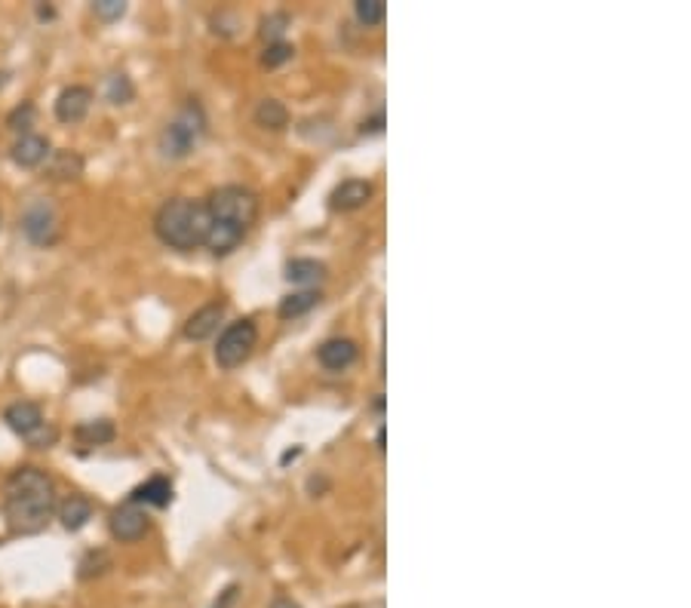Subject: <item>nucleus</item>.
Returning <instances> with one entry per match:
<instances>
[{"mask_svg":"<svg viewBox=\"0 0 691 608\" xmlns=\"http://www.w3.org/2000/svg\"><path fill=\"white\" fill-rule=\"evenodd\" d=\"M255 123L261 126V130H270V132H280L289 126V111L286 104H283L280 99H265L259 102V108H255Z\"/></svg>","mask_w":691,"mask_h":608,"instance_id":"20","label":"nucleus"},{"mask_svg":"<svg viewBox=\"0 0 691 608\" xmlns=\"http://www.w3.org/2000/svg\"><path fill=\"white\" fill-rule=\"evenodd\" d=\"M354 13H357L359 25H366V28H375V25H381V22L387 19L385 0H357Z\"/></svg>","mask_w":691,"mask_h":608,"instance_id":"22","label":"nucleus"},{"mask_svg":"<svg viewBox=\"0 0 691 608\" xmlns=\"http://www.w3.org/2000/svg\"><path fill=\"white\" fill-rule=\"evenodd\" d=\"M234 596H237V587H228L224 590V599L222 603H215V608H228V603H234Z\"/></svg>","mask_w":691,"mask_h":608,"instance_id":"30","label":"nucleus"},{"mask_svg":"<svg viewBox=\"0 0 691 608\" xmlns=\"http://www.w3.org/2000/svg\"><path fill=\"white\" fill-rule=\"evenodd\" d=\"M93 104V89L89 86H65L56 99V117L62 123H80L89 114Z\"/></svg>","mask_w":691,"mask_h":608,"instance_id":"10","label":"nucleus"},{"mask_svg":"<svg viewBox=\"0 0 691 608\" xmlns=\"http://www.w3.org/2000/svg\"><path fill=\"white\" fill-rule=\"evenodd\" d=\"M22 231H25V237L37 246L56 243L59 224H56V213H52L50 203H34V206H28V213L22 215Z\"/></svg>","mask_w":691,"mask_h":608,"instance_id":"8","label":"nucleus"},{"mask_svg":"<svg viewBox=\"0 0 691 608\" xmlns=\"http://www.w3.org/2000/svg\"><path fill=\"white\" fill-rule=\"evenodd\" d=\"M56 483L41 467H19L4 483V520L13 535H37L56 513Z\"/></svg>","mask_w":691,"mask_h":608,"instance_id":"1","label":"nucleus"},{"mask_svg":"<svg viewBox=\"0 0 691 608\" xmlns=\"http://www.w3.org/2000/svg\"><path fill=\"white\" fill-rule=\"evenodd\" d=\"M255 344H259V326H255V320L231 322L219 335V344H215V363H219L222 369H237V366H243L246 359L252 357Z\"/></svg>","mask_w":691,"mask_h":608,"instance_id":"6","label":"nucleus"},{"mask_svg":"<svg viewBox=\"0 0 691 608\" xmlns=\"http://www.w3.org/2000/svg\"><path fill=\"white\" fill-rule=\"evenodd\" d=\"M132 95H135V89L126 74H111V77L105 80V99L111 104H130Z\"/></svg>","mask_w":691,"mask_h":608,"instance_id":"21","label":"nucleus"},{"mask_svg":"<svg viewBox=\"0 0 691 608\" xmlns=\"http://www.w3.org/2000/svg\"><path fill=\"white\" fill-rule=\"evenodd\" d=\"M111 566V559H108V553L105 550H95V553H89V557L80 562V577H93V575H102L105 568Z\"/></svg>","mask_w":691,"mask_h":608,"instance_id":"26","label":"nucleus"},{"mask_svg":"<svg viewBox=\"0 0 691 608\" xmlns=\"http://www.w3.org/2000/svg\"><path fill=\"white\" fill-rule=\"evenodd\" d=\"M222 320H224V302L203 304L200 311H194L191 317H187L185 338H191V341H206V338H213L215 332H219Z\"/></svg>","mask_w":691,"mask_h":608,"instance_id":"9","label":"nucleus"},{"mask_svg":"<svg viewBox=\"0 0 691 608\" xmlns=\"http://www.w3.org/2000/svg\"><path fill=\"white\" fill-rule=\"evenodd\" d=\"M172 501V483L167 476H151L130 495V504H148V507H169Z\"/></svg>","mask_w":691,"mask_h":608,"instance_id":"16","label":"nucleus"},{"mask_svg":"<svg viewBox=\"0 0 691 608\" xmlns=\"http://www.w3.org/2000/svg\"><path fill=\"white\" fill-rule=\"evenodd\" d=\"M114 437H117V431H114V424H111L108 418H99V422H84V424L74 427V440H77L84 449L108 446Z\"/></svg>","mask_w":691,"mask_h":608,"instance_id":"17","label":"nucleus"},{"mask_svg":"<svg viewBox=\"0 0 691 608\" xmlns=\"http://www.w3.org/2000/svg\"><path fill=\"white\" fill-rule=\"evenodd\" d=\"M148 513H145V507H139V504H120L114 513H111V520H108V529H111V538L114 540H120V544H135V540H141L148 535Z\"/></svg>","mask_w":691,"mask_h":608,"instance_id":"7","label":"nucleus"},{"mask_svg":"<svg viewBox=\"0 0 691 608\" xmlns=\"http://www.w3.org/2000/svg\"><path fill=\"white\" fill-rule=\"evenodd\" d=\"M47 176L56 182H71V178L84 176V157L74 151H56L47 160Z\"/></svg>","mask_w":691,"mask_h":608,"instance_id":"18","label":"nucleus"},{"mask_svg":"<svg viewBox=\"0 0 691 608\" xmlns=\"http://www.w3.org/2000/svg\"><path fill=\"white\" fill-rule=\"evenodd\" d=\"M372 194H375L372 182H366V178H348V182L335 187L329 203H332V209H338V213H354V209L366 206V203L372 200Z\"/></svg>","mask_w":691,"mask_h":608,"instance_id":"12","label":"nucleus"},{"mask_svg":"<svg viewBox=\"0 0 691 608\" xmlns=\"http://www.w3.org/2000/svg\"><path fill=\"white\" fill-rule=\"evenodd\" d=\"M320 289H302V292H292V295H286L280 302V307H277V313H280V320H295V317H305V313H311L314 307L320 304Z\"/></svg>","mask_w":691,"mask_h":608,"instance_id":"19","label":"nucleus"},{"mask_svg":"<svg viewBox=\"0 0 691 608\" xmlns=\"http://www.w3.org/2000/svg\"><path fill=\"white\" fill-rule=\"evenodd\" d=\"M206 135V114L197 102H187L178 108V114L163 126L160 132V154L169 160H185L187 154L197 151V145Z\"/></svg>","mask_w":691,"mask_h":608,"instance_id":"3","label":"nucleus"},{"mask_svg":"<svg viewBox=\"0 0 691 608\" xmlns=\"http://www.w3.org/2000/svg\"><path fill=\"white\" fill-rule=\"evenodd\" d=\"M50 141L43 139V135H34V132H25L22 139L13 145V151H10V157H13V163L16 167H22V169H37V167H43V163L50 160Z\"/></svg>","mask_w":691,"mask_h":608,"instance_id":"13","label":"nucleus"},{"mask_svg":"<svg viewBox=\"0 0 691 608\" xmlns=\"http://www.w3.org/2000/svg\"><path fill=\"white\" fill-rule=\"evenodd\" d=\"M385 130V114H378L375 120H369V123H363V132H381Z\"/></svg>","mask_w":691,"mask_h":608,"instance_id":"28","label":"nucleus"},{"mask_svg":"<svg viewBox=\"0 0 691 608\" xmlns=\"http://www.w3.org/2000/svg\"><path fill=\"white\" fill-rule=\"evenodd\" d=\"M34 114H37V111H34V104H32V102H22L19 108L13 111L10 117H6V126H10L13 132H22V135H25V130H28V126L34 123Z\"/></svg>","mask_w":691,"mask_h":608,"instance_id":"25","label":"nucleus"},{"mask_svg":"<svg viewBox=\"0 0 691 608\" xmlns=\"http://www.w3.org/2000/svg\"><path fill=\"white\" fill-rule=\"evenodd\" d=\"M286 25H289L286 13H270V16L261 19V37H265L268 43H277L283 37V32H286Z\"/></svg>","mask_w":691,"mask_h":608,"instance_id":"24","label":"nucleus"},{"mask_svg":"<svg viewBox=\"0 0 691 608\" xmlns=\"http://www.w3.org/2000/svg\"><path fill=\"white\" fill-rule=\"evenodd\" d=\"M286 280L305 289H317L326 280V265L317 259H292L286 265Z\"/></svg>","mask_w":691,"mask_h":608,"instance_id":"15","label":"nucleus"},{"mask_svg":"<svg viewBox=\"0 0 691 608\" xmlns=\"http://www.w3.org/2000/svg\"><path fill=\"white\" fill-rule=\"evenodd\" d=\"M4 422L10 424V431H16L22 440H28L34 449H50L59 440V431L43 422V412L37 403L19 400L13 405H6Z\"/></svg>","mask_w":691,"mask_h":608,"instance_id":"5","label":"nucleus"},{"mask_svg":"<svg viewBox=\"0 0 691 608\" xmlns=\"http://www.w3.org/2000/svg\"><path fill=\"white\" fill-rule=\"evenodd\" d=\"M209 209L200 200L187 197H172L157 209L154 215V234L160 243H167L169 250L191 252L197 246H206L209 237Z\"/></svg>","mask_w":691,"mask_h":608,"instance_id":"2","label":"nucleus"},{"mask_svg":"<svg viewBox=\"0 0 691 608\" xmlns=\"http://www.w3.org/2000/svg\"><path fill=\"white\" fill-rule=\"evenodd\" d=\"M209 209V219L231 224L237 231H250L255 219H259V194L252 187L243 185H222L209 194V200H203Z\"/></svg>","mask_w":691,"mask_h":608,"instance_id":"4","label":"nucleus"},{"mask_svg":"<svg viewBox=\"0 0 691 608\" xmlns=\"http://www.w3.org/2000/svg\"><path fill=\"white\" fill-rule=\"evenodd\" d=\"M298 455H302V449H292V452H286V455H283V464H289L292 458H298Z\"/></svg>","mask_w":691,"mask_h":608,"instance_id":"31","label":"nucleus"},{"mask_svg":"<svg viewBox=\"0 0 691 608\" xmlns=\"http://www.w3.org/2000/svg\"><path fill=\"white\" fill-rule=\"evenodd\" d=\"M56 513L68 531H80L93 520V504H89V498H84V495H68L62 504H56Z\"/></svg>","mask_w":691,"mask_h":608,"instance_id":"14","label":"nucleus"},{"mask_svg":"<svg viewBox=\"0 0 691 608\" xmlns=\"http://www.w3.org/2000/svg\"><path fill=\"white\" fill-rule=\"evenodd\" d=\"M357 341H350V338H329V341L320 344L317 350V359L323 369L329 372H344L348 366L357 363Z\"/></svg>","mask_w":691,"mask_h":608,"instance_id":"11","label":"nucleus"},{"mask_svg":"<svg viewBox=\"0 0 691 608\" xmlns=\"http://www.w3.org/2000/svg\"><path fill=\"white\" fill-rule=\"evenodd\" d=\"M292 56H295V47L286 41H277V43H268L265 52H261V65L265 68H280L292 62Z\"/></svg>","mask_w":691,"mask_h":608,"instance_id":"23","label":"nucleus"},{"mask_svg":"<svg viewBox=\"0 0 691 608\" xmlns=\"http://www.w3.org/2000/svg\"><path fill=\"white\" fill-rule=\"evenodd\" d=\"M270 608H302L295 603V599H289V596H277L274 603H270Z\"/></svg>","mask_w":691,"mask_h":608,"instance_id":"29","label":"nucleus"},{"mask_svg":"<svg viewBox=\"0 0 691 608\" xmlns=\"http://www.w3.org/2000/svg\"><path fill=\"white\" fill-rule=\"evenodd\" d=\"M93 10H95V16H99V19L114 22V19H120L126 13V4H123V0H95Z\"/></svg>","mask_w":691,"mask_h":608,"instance_id":"27","label":"nucleus"}]
</instances>
